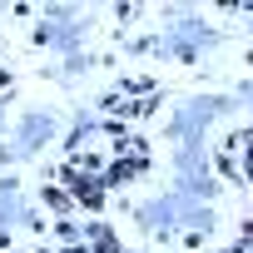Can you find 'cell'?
<instances>
[{"label":"cell","instance_id":"1","mask_svg":"<svg viewBox=\"0 0 253 253\" xmlns=\"http://www.w3.org/2000/svg\"><path fill=\"white\" fill-rule=\"evenodd\" d=\"M209 109H218V104H194V114H209ZM199 124H204V119H189V114H184V119L174 124V129H179V134H194Z\"/></svg>","mask_w":253,"mask_h":253}]
</instances>
